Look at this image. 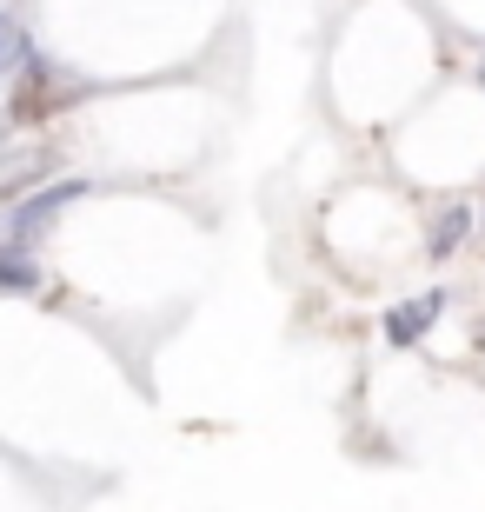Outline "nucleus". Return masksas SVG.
<instances>
[{
  "label": "nucleus",
  "instance_id": "1",
  "mask_svg": "<svg viewBox=\"0 0 485 512\" xmlns=\"http://www.w3.org/2000/svg\"><path fill=\"white\" fill-rule=\"evenodd\" d=\"M14 80L20 87H14V100H7V120H54V114H67V107L87 94L67 67H54V60H40V54L27 60Z\"/></svg>",
  "mask_w": 485,
  "mask_h": 512
},
{
  "label": "nucleus",
  "instance_id": "2",
  "mask_svg": "<svg viewBox=\"0 0 485 512\" xmlns=\"http://www.w3.org/2000/svg\"><path fill=\"white\" fill-rule=\"evenodd\" d=\"M80 193H87V180H54V187L27 193V200L14 207V220H7V233H0V253H7V260H20V247L47 240V233H54V220L74 207Z\"/></svg>",
  "mask_w": 485,
  "mask_h": 512
},
{
  "label": "nucleus",
  "instance_id": "3",
  "mask_svg": "<svg viewBox=\"0 0 485 512\" xmlns=\"http://www.w3.org/2000/svg\"><path fill=\"white\" fill-rule=\"evenodd\" d=\"M54 167H60V147H54V140H27V147H0V207H14L20 193H40Z\"/></svg>",
  "mask_w": 485,
  "mask_h": 512
},
{
  "label": "nucleus",
  "instance_id": "4",
  "mask_svg": "<svg viewBox=\"0 0 485 512\" xmlns=\"http://www.w3.org/2000/svg\"><path fill=\"white\" fill-rule=\"evenodd\" d=\"M439 306H446V293L432 286V293H419V300H399L386 313V340L392 346H419L432 333V320H439Z\"/></svg>",
  "mask_w": 485,
  "mask_h": 512
},
{
  "label": "nucleus",
  "instance_id": "5",
  "mask_svg": "<svg viewBox=\"0 0 485 512\" xmlns=\"http://www.w3.org/2000/svg\"><path fill=\"white\" fill-rule=\"evenodd\" d=\"M466 227H472V207H446L439 220H432V240H426V253H432V260H446V253H459V247H466Z\"/></svg>",
  "mask_w": 485,
  "mask_h": 512
},
{
  "label": "nucleus",
  "instance_id": "6",
  "mask_svg": "<svg viewBox=\"0 0 485 512\" xmlns=\"http://www.w3.org/2000/svg\"><path fill=\"white\" fill-rule=\"evenodd\" d=\"M0 293H40V273L27 260H7L0 253Z\"/></svg>",
  "mask_w": 485,
  "mask_h": 512
}]
</instances>
